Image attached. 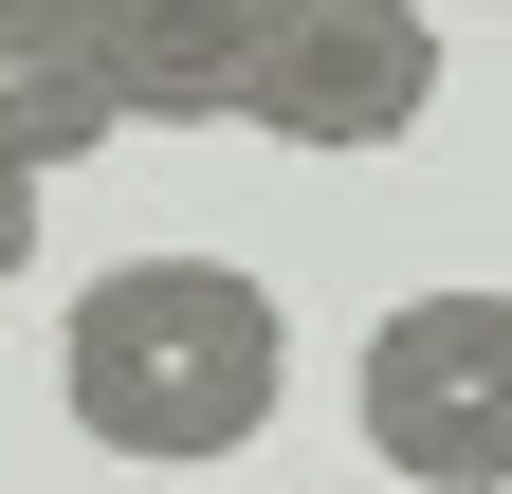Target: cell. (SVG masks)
<instances>
[{"label":"cell","instance_id":"1","mask_svg":"<svg viewBox=\"0 0 512 494\" xmlns=\"http://www.w3.org/2000/svg\"><path fill=\"white\" fill-rule=\"evenodd\" d=\"M55 403H74L110 458L202 476V458H238V440H275V403H293V312H275L238 257H110L74 312H55Z\"/></svg>","mask_w":512,"mask_h":494},{"label":"cell","instance_id":"2","mask_svg":"<svg viewBox=\"0 0 512 494\" xmlns=\"http://www.w3.org/2000/svg\"><path fill=\"white\" fill-rule=\"evenodd\" d=\"M366 458L421 494H512V293H403L366 330Z\"/></svg>","mask_w":512,"mask_h":494},{"label":"cell","instance_id":"3","mask_svg":"<svg viewBox=\"0 0 512 494\" xmlns=\"http://www.w3.org/2000/svg\"><path fill=\"white\" fill-rule=\"evenodd\" d=\"M421 110H439V19L421 0H275V37H256V74H238V129H275L311 165L403 147Z\"/></svg>","mask_w":512,"mask_h":494},{"label":"cell","instance_id":"4","mask_svg":"<svg viewBox=\"0 0 512 494\" xmlns=\"http://www.w3.org/2000/svg\"><path fill=\"white\" fill-rule=\"evenodd\" d=\"M110 74H128V129H238V74L275 37V0H92Z\"/></svg>","mask_w":512,"mask_h":494},{"label":"cell","instance_id":"5","mask_svg":"<svg viewBox=\"0 0 512 494\" xmlns=\"http://www.w3.org/2000/svg\"><path fill=\"white\" fill-rule=\"evenodd\" d=\"M110 129H128V74L92 0H0V165H92Z\"/></svg>","mask_w":512,"mask_h":494},{"label":"cell","instance_id":"6","mask_svg":"<svg viewBox=\"0 0 512 494\" xmlns=\"http://www.w3.org/2000/svg\"><path fill=\"white\" fill-rule=\"evenodd\" d=\"M37 275V165H0V293Z\"/></svg>","mask_w":512,"mask_h":494}]
</instances>
